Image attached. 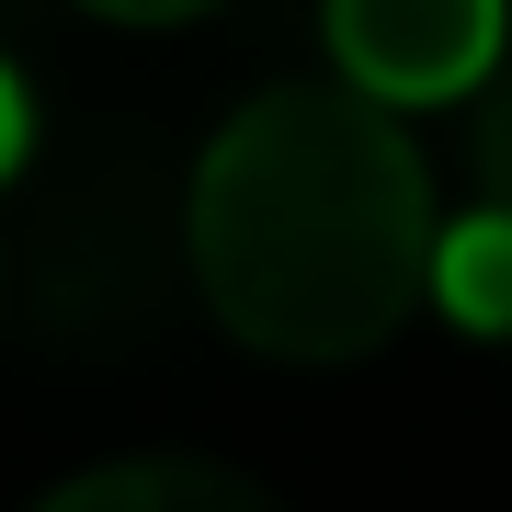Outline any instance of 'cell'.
Wrapping results in <instances>:
<instances>
[{
  "instance_id": "cell-2",
  "label": "cell",
  "mask_w": 512,
  "mask_h": 512,
  "mask_svg": "<svg viewBox=\"0 0 512 512\" xmlns=\"http://www.w3.org/2000/svg\"><path fill=\"white\" fill-rule=\"evenodd\" d=\"M12 251V308L46 342H137L194 274V183L148 137H92L23 183Z\"/></svg>"
},
{
  "instance_id": "cell-6",
  "label": "cell",
  "mask_w": 512,
  "mask_h": 512,
  "mask_svg": "<svg viewBox=\"0 0 512 512\" xmlns=\"http://www.w3.org/2000/svg\"><path fill=\"white\" fill-rule=\"evenodd\" d=\"M467 103H478V114H467V171H478V205H501V217H512V57L478 80Z\"/></svg>"
},
{
  "instance_id": "cell-5",
  "label": "cell",
  "mask_w": 512,
  "mask_h": 512,
  "mask_svg": "<svg viewBox=\"0 0 512 512\" xmlns=\"http://www.w3.org/2000/svg\"><path fill=\"white\" fill-rule=\"evenodd\" d=\"M433 308L478 342H512V217L501 205H478L467 228L433 239Z\"/></svg>"
},
{
  "instance_id": "cell-9",
  "label": "cell",
  "mask_w": 512,
  "mask_h": 512,
  "mask_svg": "<svg viewBox=\"0 0 512 512\" xmlns=\"http://www.w3.org/2000/svg\"><path fill=\"white\" fill-rule=\"evenodd\" d=\"M0 319H12V251H0Z\"/></svg>"
},
{
  "instance_id": "cell-1",
  "label": "cell",
  "mask_w": 512,
  "mask_h": 512,
  "mask_svg": "<svg viewBox=\"0 0 512 512\" xmlns=\"http://www.w3.org/2000/svg\"><path fill=\"white\" fill-rule=\"evenodd\" d=\"M433 171L399 103L274 80L194 148V296L274 365H353L433 296Z\"/></svg>"
},
{
  "instance_id": "cell-4",
  "label": "cell",
  "mask_w": 512,
  "mask_h": 512,
  "mask_svg": "<svg viewBox=\"0 0 512 512\" xmlns=\"http://www.w3.org/2000/svg\"><path fill=\"white\" fill-rule=\"evenodd\" d=\"M35 512H274V501L205 456H126V467H92L69 490H46Z\"/></svg>"
},
{
  "instance_id": "cell-7",
  "label": "cell",
  "mask_w": 512,
  "mask_h": 512,
  "mask_svg": "<svg viewBox=\"0 0 512 512\" xmlns=\"http://www.w3.org/2000/svg\"><path fill=\"white\" fill-rule=\"evenodd\" d=\"M35 171V92H23V69L0 57V194Z\"/></svg>"
},
{
  "instance_id": "cell-10",
  "label": "cell",
  "mask_w": 512,
  "mask_h": 512,
  "mask_svg": "<svg viewBox=\"0 0 512 512\" xmlns=\"http://www.w3.org/2000/svg\"><path fill=\"white\" fill-rule=\"evenodd\" d=\"M0 23H23V0H0Z\"/></svg>"
},
{
  "instance_id": "cell-3",
  "label": "cell",
  "mask_w": 512,
  "mask_h": 512,
  "mask_svg": "<svg viewBox=\"0 0 512 512\" xmlns=\"http://www.w3.org/2000/svg\"><path fill=\"white\" fill-rule=\"evenodd\" d=\"M501 0H330V57L376 103H467L501 69Z\"/></svg>"
},
{
  "instance_id": "cell-8",
  "label": "cell",
  "mask_w": 512,
  "mask_h": 512,
  "mask_svg": "<svg viewBox=\"0 0 512 512\" xmlns=\"http://www.w3.org/2000/svg\"><path fill=\"white\" fill-rule=\"evenodd\" d=\"M80 12H103V23H194L217 0H80Z\"/></svg>"
}]
</instances>
